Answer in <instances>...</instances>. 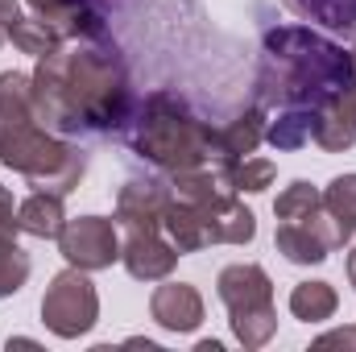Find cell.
I'll use <instances>...</instances> for the list:
<instances>
[{
  "label": "cell",
  "mask_w": 356,
  "mask_h": 352,
  "mask_svg": "<svg viewBox=\"0 0 356 352\" xmlns=\"http://www.w3.org/2000/svg\"><path fill=\"white\" fill-rule=\"evenodd\" d=\"M58 253L67 257V265L75 269H108L112 262H120V232H116V220H104V216H79V220H67L63 232H58Z\"/></svg>",
  "instance_id": "cell-7"
},
{
  "label": "cell",
  "mask_w": 356,
  "mask_h": 352,
  "mask_svg": "<svg viewBox=\"0 0 356 352\" xmlns=\"http://www.w3.org/2000/svg\"><path fill=\"white\" fill-rule=\"evenodd\" d=\"M323 211L340 237V245H348L356 237V175H340L327 182L323 191Z\"/></svg>",
  "instance_id": "cell-16"
},
{
  "label": "cell",
  "mask_w": 356,
  "mask_h": 352,
  "mask_svg": "<svg viewBox=\"0 0 356 352\" xmlns=\"http://www.w3.org/2000/svg\"><path fill=\"white\" fill-rule=\"evenodd\" d=\"M0 162L29 178V186L54 191L63 199L79 191V182L88 175V150L79 141L50 133L33 112L0 120Z\"/></svg>",
  "instance_id": "cell-4"
},
{
  "label": "cell",
  "mask_w": 356,
  "mask_h": 352,
  "mask_svg": "<svg viewBox=\"0 0 356 352\" xmlns=\"http://www.w3.org/2000/svg\"><path fill=\"white\" fill-rule=\"evenodd\" d=\"M178 253L162 228H129L120 241V262L137 282H166L178 265Z\"/></svg>",
  "instance_id": "cell-10"
},
{
  "label": "cell",
  "mask_w": 356,
  "mask_h": 352,
  "mask_svg": "<svg viewBox=\"0 0 356 352\" xmlns=\"http://www.w3.org/2000/svg\"><path fill=\"white\" fill-rule=\"evenodd\" d=\"M336 307H340V294L332 282H298L290 290V311L302 323H323L336 315Z\"/></svg>",
  "instance_id": "cell-17"
},
{
  "label": "cell",
  "mask_w": 356,
  "mask_h": 352,
  "mask_svg": "<svg viewBox=\"0 0 356 352\" xmlns=\"http://www.w3.org/2000/svg\"><path fill=\"white\" fill-rule=\"evenodd\" d=\"M88 4H95V8H99V0H88Z\"/></svg>",
  "instance_id": "cell-29"
},
{
  "label": "cell",
  "mask_w": 356,
  "mask_h": 352,
  "mask_svg": "<svg viewBox=\"0 0 356 352\" xmlns=\"http://www.w3.org/2000/svg\"><path fill=\"white\" fill-rule=\"evenodd\" d=\"M311 141L327 154H344L356 145V83L344 91H336L332 99H323L315 108V129Z\"/></svg>",
  "instance_id": "cell-11"
},
{
  "label": "cell",
  "mask_w": 356,
  "mask_h": 352,
  "mask_svg": "<svg viewBox=\"0 0 356 352\" xmlns=\"http://www.w3.org/2000/svg\"><path fill=\"white\" fill-rule=\"evenodd\" d=\"M353 67H356V50H353Z\"/></svg>",
  "instance_id": "cell-30"
},
{
  "label": "cell",
  "mask_w": 356,
  "mask_h": 352,
  "mask_svg": "<svg viewBox=\"0 0 356 352\" xmlns=\"http://www.w3.org/2000/svg\"><path fill=\"white\" fill-rule=\"evenodd\" d=\"M356 83L353 54L307 25H277L261 38L257 104L261 108H319Z\"/></svg>",
  "instance_id": "cell-2"
},
{
  "label": "cell",
  "mask_w": 356,
  "mask_h": 352,
  "mask_svg": "<svg viewBox=\"0 0 356 352\" xmlns=\"http://www.w3.org/2000/svg\"><path fill=\"white\" fill-rule=\"evenodd\" d=\"M220 170H224L228 186H232L236 195H261L266 186H273V175H277V166H273L269 158H241V162L220 166Z\"/></svg>",
  "instance_id": "cell-22"
},
{
  "label": "cell",
  "mask_w": 356,
  "mask_h": 352,
  "mask_svg": "<svg viewBox=\"0 0 356 352\" xmlns=\"http://www.w3.org/2000/svg\"><path fill=\"white\" fill-rule=\"evenodd\" d=\"M124 141L141 162H149L162 175L211 166V125L199 120L175 91H149L145 99H137Z\"/></svg>",
  "instance_id": "cell-3"
},
{
  "label": "cell",
  "mask_w": 356,
  "mask_h": 352,
  "mask_svg": "<svg viewBox=\"0 0 356 352\" xmlns=\"http://www.w3.org/2000/svg\"><path fill=\"white\" fill-rule=\"evenodd\" d=\"M266 125H269L266 108L253 104V108H245L236 120L211 129V166H232V162L249 158V154L266 141Z\"/></svg>",
  "instance_id": "cell-12"
},
{
  "label": "cell",
  "mask_w": 356,
  "mask_h": 352,
  "mask_svg": "<svg viewBox=\"0 0 356 352\" xmlns=\"http://www.w3.org/2000/svg\"><path fill=\"white\" fill-rule=\"evenodd\" d=\"M95 319H99V294L91 286L88 269L67 265L63 273H54L42 294V323L58 340H79L95 328Z\"/></svg>",
  "instance_id": "cell-6"
},
{
  "label": "cell",
  "mask_w": 356,
  "mask_h": 352,
  "mask_svg": "<svg viewBox=\"0 0 356 352\" xmlns=\"http://www.w3.org/2000/svg\"><path fill=\"white\" fill-rule=\"evenodd\" d=\"M175 191L170 178H154V175H129L124 186L116 191V228H162V216L170 207Z\"/></svg>",
  "instance_id": "cell-8"
},
{
  "label": "cell",
  "mask_w": 356,
  "mask_h": 352,
  "mask_svg": "<svg viewBox=\"0 0 356 352\" xmlns=\"http://www.w3.org/2000/svg\"><path fill=\"white\" fill-rule=\"evenodd\" d=\"M216 294L228 307V323L241 349H266L277 332V307H273V282L261 265L236 262L224 265L216 278Z\"/></svg>",
  "instance_id": "cell-5"
},
{
  "label": "cell",
  "mask_w": 356,
  "mask_h": 352,
  "mask_svg": "<svg viewBox=\"0 0 356 352\" xmlns=\"http://www.w3.org/2000/svg\"><path fill=\"white\" fill-rule=\"evenodd\" d=\"M17 17H21V4L17 0H0V29H8Z\"/></svg>",
  "instance_id": "cell-26"
},
{
  "label": "cell",
  "mask_w": 356,
  "mask_h": 352,
  "mask_svg": "<svg viewBox=\"0 0 356 352\" xmlns=\"http://www.w3.org/2000/svg\"><path fill=\"white\" fill-rule=\"evenodd\" d=\"M199 352H224L220 340H199Z\"/></svg>",
  "instance_id": "cell-27"
},
{
  "label": "cell",
  "mask_w": 356,
  "mask_h": 352,
  "mask_svg": "<svg viewBox=\"0 0 356 352\" xmlns=\"http://www.w3.org/2000/svg\"><path fill=\"white\" fill-rule=\"evenodd\" d=\"M29 83L33 116L58 137H124L137 112L129 67L112 38L42 54Z\"/></svg>",
  "instance_id": "cell-1"
},
{
  "label": "cell",
  "mask_w": 356,
  "mask_h": 352,
  "mask_svg": "<svg viewBox=\"0 0 356 352\" xmlns=\"http://www.w3.org/2000/svg\"><path fill=\"white\" fill-rule=\"evenodd\" d=\"M71 0H29V8H33V17H42V21H50L58 8H67Z\"/></svg>",
  "instance_id": "cell-24"
},
{
  "label": "cell",
  "mask_w": 356,
  "mask_h": 352,
  "mask_svg": "<svg viewBox=\"0 0 356 352\" xmlns=\"http://www.w3.org/2000/svg\"><path fill=\"white\" fill-rule=\"evenodd\" d=\"M17 224H0V298H13L29 282V253L17 241Z\"/></svg>",
  "instance_id": "cell-18"
},
{
  "label": "cell",
  "mask_w": 356,
  "mask_h": 352,
  "mask_svg": "<svg viewBox=\"0 0 356 352\" xmlns=\"http://www.w3.org/2000/svg\"><path fill=\"white\" fill-rule=\"evenodd\" d=\"M4 33L13 38V46H17L21 54H33V58L54 54V50H63V46H67V42H63V38H58V33H54L42 17H25V13H21V17H17Z\"/></svg>",
  "instance_id": "cell-20"
},
{
  "label": "cell",
  "mask_w": 356,
  "mask_h": 352,
  "mask_svg": "<svg viewBox=\"0 0 356 352\" xmlns=\"http://www.w3.org/2000/svg\"><path fill=\"white\" fill-rule=\"evenodd\" d=\"M286 8L302 21L340 29V33H356V0H286Z\"/></svg>",
  "instance_id": "cell-19"
},
{
  "label": "cell",
  "mask_w": 356,
  "mask_h": 352,
  "mask_svg": "<svg viewBox=\"0 0 356 352\" xmlns=\"http://www.w3.org/2000/svg\"><path fill=\"white\" fill-rule=\"evenodd\" d=\"M315 349H356V328H336L315 340Z\"/></svg>",
  "instance_id": "cell-23"
},
{
  "label": "cell",
  "mask_w": 356,
  "mask_h": 352,
  "mask_svg": "<svg viewBox=\"0 0 356 352\" xmlns=\"http://www.w3.org/2000/svg\"><path fill=\"white\" fill-rule=\"evenodd\" d=\"M319 207H323V191H315L307 178H294L273 199V216L277 220H311V216H319Z\"/></svg>",
  "instance_id": "cell-21"
},
{
  "label": "cell",
  "mask_w": 356,
  "mask_h": 352,
  "mask_svg": "<svg viewBox=\"0 0 356 352\" xmlns=\"http://www.w3.org/2000/svg\"><path fill=\"white\" fill-rule=\"evenodd\" d=\"M149 315L162 332H175V336H186L203 323V294L191 286V282H166L154 290L149 298Z\"/></svg>",
  "instance_id": "cell-13"
},
{
  "label": "cell",
  "mask_w": 356,
  "mask_h": 352,
  "mask_svg": "<svg viewBox=\"0 0 356 352\" xmlns=\"http://www.w3.org/2000/svg\"><path fill=\"white\" fill-rule=\"evenodd\" d=\"M63 224H67V207H63V195L54 191H33L17 203V228L38 241H58Z\"/></svg>",
  "instance_id": "cell-14"
},
{
  "label": "cell",
  "mask_w": 356,
  "mask_h": 352,
  "mask_svg": "<svg viewBox=\"0 0 356 352\" xmlns=\"http://www.w3.org/2000/svg\"><path fill=\"white\" fill-rule=\"evenodd\" d=\"M273 245L290 265H319L327 262L332 249H340V237H336L327 211L319 207V216H311V220H282L273 232Z\"/></svg>",
  "instance_id": "cell-9"
},
{
  "label": "cell",
  "mask_w": 356,
  "mask_h": 352,
  "mask_svg": "<svg viewBox=\"0 0 356 352\" xmlns=\"http://www.w3.org/2000/svg\"><path fill=\"white\" fill-rule=\"evenodd\" d=\"M311 129H315V108H277V120L266 125V141L277 154H294L311 145Z\"/></svg>",
  "instance_id": "cell-15"
},
{
  "label": "cell",
  "mask_w": 356,
  "mask_h": 352,
  "mask_svg": "<svg viewBox=\"0 0 356 352\" xmlns=\"http://www.w3.org/2000/svg\"><path fill=\"white\" fill-rule=\"evenodd\" d=\"M348 282H353V290H356V245H353V253H348Z\"/></svg>",
  "instance_id": "cell-28"
},
{
  "label": "cell",
  "mask_w": 356,
  "mask_h": 352,
  "mask_svg": "<svg viewBox=\"0 0 356 352\" xmlns=\"http://www.w3.org/2000/svg\"><path fill=\"white\" fill-rule=\"evenodd\" d=\"M0 224H17V203L8 186H0Z\"/></svg>",
  "instance_id": "cell-25"
}]
</instances>
